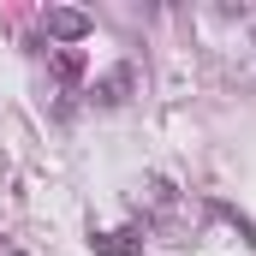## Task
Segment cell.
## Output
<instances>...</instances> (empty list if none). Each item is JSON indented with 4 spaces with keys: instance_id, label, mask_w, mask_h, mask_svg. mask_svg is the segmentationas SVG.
<instances>
[{
    "instance_id": "obj_1",
    "label": "cell",
    "mask_w": 256,
    "mask_h": 256,
    "mask_svg": "<svg viewBox=\"0 0 256 256\" xmlns=\"http://www.w3.org/2000/svg\"><path fill=\"white\" fill-rule=\"evenodd\" d=\"M137 84V72L131 66H114L102 84H90V102H102V108H114V102H126V90Z\"/></svg>"
},
{
    "instance_id": "obj_3",
    "label": "cell",
    "mask_w": 256,
    "mask_h": 256,
    "mask_svg": "<svg viewBox=\"0 0 256 256\" xmlns=\"http://www.w3.org/2000/svg\"><path fill=\"white\" fill-rule=\"evenodd\" d=\"M48 30H54L60 42H84V36H90V18L72 12V6H48Z\"/></svg>"
},
{
    "instance_id": "obj_2",
    "label": "cell",
    "mask_w": 256,
    "mask_h": 256,
    "mask_svg": "<svg viewBox=\"0 0 256 256\" xmlns=\"http://www.w3.org/2000/svg\"><path fill=\"white\" fill-rule=\"evenodd\" d=\"M90 244H96V256H137L143 250V232L137 226H120V232H96Z\"/></svg>"
}]
</instances>
